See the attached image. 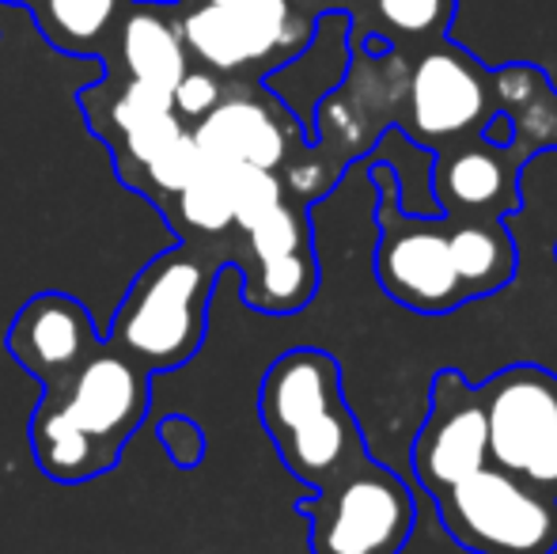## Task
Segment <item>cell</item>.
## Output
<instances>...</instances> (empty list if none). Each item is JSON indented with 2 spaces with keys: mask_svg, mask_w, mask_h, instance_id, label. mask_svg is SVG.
<instances>
[{
  "mask_svg": "<svg viewBox=\"0 0 557 554\" xmlns=\"http://www.w3.org/2000/svg\"><path fill=\"white\" fill-rule=\"evenodd\" d=\"M201 163H206V156H201V148L194 145L190 130H186L183 137L171 140V145L163 148V152L156 156V160L148 163L137 178H133V186L145 190V198H152L156 206H163V201L175 198V194L183 190L194 175H198Z\"/></svg>",
  "mask_w": 557,
  "mask_h": 554,
  "instance_id": "20",
  "label": "cell"
},
{
  "mask_svg": "<svg viewBox=\"0 0 557 554\" xmlns=\"http://www.w3.org/2000/svg\"><path fill=\"white\" fill-rule=\"evenodd\" d=\"M243 239H247V255H250V259L239 262L243 270L255 267V262L281 259V255L311 251V232H308V224H304V213L288 206V201H281L262 221L250 224V229L243 232Z\"/></svg>",
  "mask_w": 557,
  "mask_h": 554,
  "instance_id": "19",
  "label": "cell"
},
{
  "mask_svg": "<svg viewBox=\"0 0 557 554\" xmlns=\"http://www.w3.org/2000/svg\"><path fill=\"white\" fill-rule=\"evenodd\" d=\"M413 471L429 494H444L447 487L490 464V426H485L482 392L462 380V372L441 369L429 392V415L410 448Z\"/></svg>",
  "mask_w": 557,
  "mask_h": 554,
  "instance_id": "9",
  "label": "cell"
},
{
  "mask_svg": "<svg viewBox=\"0 0 557 554\" xmlns=\"http://www.w3.org/2000/svg\"><path fill=\"white\" fill-rule=\"evenodd\" d=\"M493 99L512 119V148L520 156L557 148V91L543 69L508 65L493 73Z\"/></svg>",
  "mask_w": 557,
  "mask_h": 554,
  "instance_id": "16",
  "label": "cell"
},
{
  "mask_svg": "<svg viewBox=\"0 0 557 554\" xmlns=\"http://www.w3.org/2000/svg\"><path fill=\"white\" fill-rule=\"evenodd\" d=\"M42 403H53L76 429H84L117 459L148 415V369H140L122 349L99 342L84 369L61 392L42 395Z\"/></svg>",
  "mask_w": 557,
  "mask_h": 554,
  "instance_id": "10",
  "label": "cell"
},
{
  "mask_svg": "<svg viewBox=\"0 0 557 554\" xmlns=\"http://www.w3.org/2000/svg\"><path fill=\"white\" fill-rule=\"evenodd\" d=\"M497 111L493 73L451 42H436L418 58L410 73V137L421 145H459L482 137V126Z\"/></svg>",
  "mask_w": 557,
  "mask_h": 554,
  "instance_id": "8",
  "label": "cell"
},
{
  "mask_svg": "<svg viewBox=\"0 0 557 554\" xmlns=\"http://www.w3.org/2000/svg\"><path fill=\"white\" fill-rule=\"evenodd\" d=\"M372 183L380 186V247H375V281L380 288L421 316H447L462 308L467 293L447 251L444 217L403 213L395 198V168L372 163Z\"/></svg>",
  "mask_w": 557,
  "mask_h": 554,
  "instance_id": "6",
  "label": "cell"
},
{
  "mask_svg": "<svg viewBox=\"0 0 557 554\" xmlns=\"http://www.w3.org/2000/svg\"><path fill=\"white\" fill-rule=\"evenodd\" d=\"M224 91V76L209 73V69H186L183 81L171 88V111L183 122H198L221 103Z\"/></svg>",
  "mask_w": 557,
  "mask_h": 554,
  "instance_id": "23",
  "label": "cell"
},
{
  "mask_svg": "<svg viewBox=\"0 0 557 554\" xmlns=\"http://www.w3.org/2000/svg\"><path fill=\"white\" fill-rule=\"evenodd\" d=\"M99 331L76 296L38 293L8 327V354L42 384V395L61 392L99 349Z\"/></svg>",
  "mask_w": 557,
  "mask_h": 554,
  "instance_id": "11",
  "label": "cell"
},
{
  "mask_svg": "<svg viewBox=\"0 0 557 554\" xmlns=\"http://www.w3.org/2000/svg\"><path fill=\"white\" fill-rule=\"evenodd\" d=\"M436 497V513L470 554H554L557 490L535 487L497 464L478 467Z\"/></svg>",
  "mask_w": 557,
  "mask_h": 554,
  "instance_id": "3",
  "label": "cell"
},
{
  "mask_svg": "<svg viewBox=\"0 0 557 554\" xmlns=\"http://www.w3.org/2000/svg\"><path fill=\"white\" fill-rule=\"evenodd\" d=\"M111 46L117 50V65H122L125 81H145L171 91L190 69L178 20H171L168 12H156V8L125 4Z\"/></svg>",
  "mask_w": 557,
  "mask_h": 554,
  "instance_id": "14",
  "label": "cell"
},
{
  "mask_svg": "<svg viewBox=\"0 0 557 554\" xmlns=\"http://www.w3.org/2000/svg\"><path fill=\"white\" fill-rule=\"evenodd\" d=\"M194 4H224V0H194Z\"/></svg>",
  "mask_w": 557,
  "mask_h": 554,
  "instance_id": "25",
  "label": "cell"
},
{
  "mask_svg": "<svg viewBox=\"0 0 557 554\" xmlns=\"http://www.w3.org/2000/svg\"><path fill=\"white\" fill-rule=\"evenodd\" d=\"M508 148L485 145H447L433 163V194L451 217H500L516 209V171Z\"/></svg>",
  "mask_w": 557,
  "mask_h": 554,
  "instance_id": "13",
  "label": "cell"
},
{
  "mask_svg": "<svg viewBox=\"0 0 557 554\" xmlns=\"http://www.w3.org/2000/svg\"><path fill=\"white\" fill-rule=\"evenodd\" d=\"M216 270L221 259L190 239L156 255L133 278L103 342L129 354L148 372L186 365L206 342V308Z\"/></svg>",
  "mask_w": 557,
  "mask_h": 554,
  "instance_id": "2",
  "label": "cell"
},
{
  "mask_svg": "<svg viewBox=\"0 0 557 554\" xmlns=\"http://www.w3.org/2000/svg\"><path fill=\"white\" fill-rule=\"evenodd\" d=\"M129 0H30V15L50 46L76 58L107 53Z\"/></svg>",
  "mask_w": 557,
  "mask_h": 554,
  "instance_id": "18",
  "label": "cell"
},
{
  "mask_svg": "<svg viewBox=\"0 0 557 554\" xmlns=\"http://www.w3.org/2000/svg\"><path fill=\"white\" fill-rule=\"evenodd\" d=\"M258 415L281 464L323 490L368 456L364 433L342 392V369L326 349H288L265 369Z\"/></svg>",
  "mask_w": 557,
  "mask_h": 554,
  "instance_id": "1",
  "label": "cell"
},
{
  "mask_svg": "<svg viewBox=\"0 0 557 554\" xmlns=\"http://www.w3.org/2000/svg\"><path fill=\"white\" fill-rule=\"evenodd\" d=\"M186 134V122L178 119L175 111L171 114H160V119L145 122V126L129 130L125 137L114 140V160H117V175L125 178V183H133V178L140 175V171L148 168V163L156 160V156L163 152V148L171 145L175 137Z\"/></svg>",
  "mask_w": 557,
  "mask_h": 554,
  "instance_id": "22",
  "label": "cell"
},
{
  "mask_svg": "<svg viewBox=\"0 0 557 554\" xmlns=\"http://www.w3.org/2000/svg\"><path fill=\"white\" fill-rule=\"evenodd\" d=\"M375 12L391 35L425 42V38L447 35L455 20V0H375Z\"/></svg>",
  "mask_w": 557,
  "mask_h": 554,
  "instance_id": "21",
  "label": "cell"
},
{
  "mask_svg": "<svg viewBox=\"0 0 557 554\" xmlns=\"http://www.w3.org/2000/svg\"><path fill=\"white\" fill-rule=\"evenodd\" d=\"M447 251H451L467 300L500 293L505 285H512L516 267H520V255H516V244L500 224V217L447 221Z\"/></svg>",
  "mask_w": 557,
  "mask_h": 554,
  "instance_id": "15",
  "label": "cell"
},
{
  "mask_svg": "<svg viewBox=\"0 0 557 554\" xmlns=\"http://www.w3.org/2000/svg\"><path fill=\"white\" fill-rule=\"evenodd\" d=\"M186 53L216 76H262L296 61L315 38V20L293 0L190 4L178 20Z\"/></svg>",
  "mask_w": 557,
  "mask_h": 554,
  "instance_id": "4",
  "label": "cell"
},
{
  "mask_svg": "<svg viewBox=\"0 0 557 554\" xmlns=\"http://www.w3.org/2000/svg\"><path fill=\"white\" fill-rule=\"evenodd\" d=\"M30 452L42 475L53 482H88L117 464L103 444L76 429L53 403H38L30 415Z\"/></svg>",
  "mask_w": 557,
  "mask_h": 554,
  "instance_id": "17",
  "label": "cell"
},
{
  "mask_svg": "<svg viewBox=\"0 0 557 554\" xmlns=\"http://www.w3.org/2000/svg\"><path fill=\"white\" fill-rule=\"evenodd\" d=\"M296 513L311 520V554H403L418 505L391 467L364 456Z\"/></svg>",
  "mask_w": 557,
  "mask_h": 554,
  "instance_id": "5",
  "label": "cell"
},
{
  "mask_svg": "<svg viewBox=\"0 0 557 554\" xmlns=\"http://www.w3.org/2000/svg\"><path fill=\"white\" fill-rule=\"evenodd\" d=\"M490 426V464L557 490V377L543 365L500 369L478 387Z\"/></svg>",
  "mask_w": 557,
  "mask_h": 554,
  "instance_id": "7",
  "label": "cell"
},
{
  "mask_svg": "<svg viewBox=\"0 0 557 554\" xmlns=\"http://www.w3.org/2000/svg\"><path fill=\"white\" fill-rule=\"evenodd\" d=\"M4 4H23V8H27V4H30V0H4Z\"/></svg>",
  "mask_w": 557,
  "mask_h": 554,
  "instance_id": "26",
  "label": "cell"
},
{
  "mask_svg": "<svg viewBox=\"0 0 557 554\" xmlns=\"http://www.w3.org/2000/svg\"><path fill=\"white\" fill-rule=\"evenodd\" d=\"M160 441H163V448L171 452L175 467H183V471H194V467L201 464V456H206V436H201V429L194 426L190 418H178V415L163 418Z\"/></svg>",
  "mask_w": 557,
  "mask_h": 554,
  "instance_id": "24",
  "label": "cell"
},
{
  "mask_svg": "<svg viewBox=\"0 0 557 554\" xmlns=\"http://www.w3.org/2000/svg\"><path fill=\"white\" fill-rule=\"evenodd\" d=\"M293 119L285 107L258 91H224V99L194 122L190 137L206 160L216 163H250V168L277 171L288 160L293 145Z\"/></svg>",
  "mask_w": 557,
  "mask_h": 554,
  "instance_id": "12",
  "label": "cell"
}]
</instances>
